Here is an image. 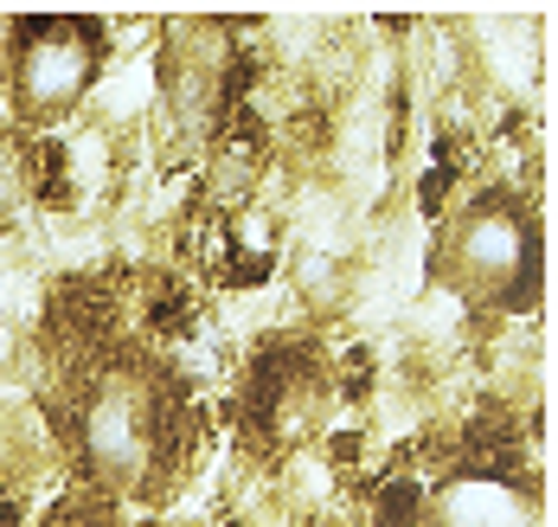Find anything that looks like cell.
<instances>
[{"instance_id": "6da1fadb", "label": "cell", "mask_w": 558, "mask_h": 527, "mask_svg": "<svg viewBox=\"0 0 558 527\" xmlns=\"http://www.w3.org/2000/svg\"><path fill=\"white\" fill-rule=\"evenodd\" d=\"M77 451L110 495H148L173 469V393L142 360L90 373L77 406Z\"/></svg>"}, {"instance_id": "277c9868", "label": "cell", "mask_w": 558, "mask_h": 527, "mask_svg": "<svg viewBox=\"0 0 558 527\" xmlns=\"http://www.w3.org/2000/svg\"><path fill=\"white\" fill-rule=\"evenodd\" d=\"M417 527H539V508L520 482H507L495 469H462L424 495Z\"/></svg>"}, {"instance_id": "3957f363", "label": "cell", "mask_w": 558, "mask_h": 527, "mask_svg": "<svg viewBox=\"0 0 558 527\" xmlns=\"http://www.w3.org/2000/svg\"><path fill=\"white\" fill-rule=\"evenodd\" d=\"M110 59V33L104 20H77V13H33L7 33L0 46V84L7 104L26 129H52L64 122L97 84V71Z\"/></svg>"}, {"instance_id": "5b68a950", "label": "cell", "mask_w": 558, "mask_h": 527, "mask_svg": "<svg viewBox=\"0 0 558 527\" xmlns=\"http://www.w3.org/2000/svg\"><path fill=\"white\" fill-rule=\"evenodd\" d=\"M46 527H110V508H97V502H64Z\"/></svg>"}, {"instance_id": "7a4b0ae2", "label": "cell", "mask_w": 558, "mask_h": 527, "mask_svg": "<svg viewBox=\"0 0 558 527\" xmlns=\"http://www.w3.org/2000/svg\"><path fill=\"white\" fill-rule=\"evenodd\" d=\"M437 277L475 309H507V315L533 309L546 296V232L533 206H520L513 193L469 200L444 232Z\"/></svg>"}]
</instances>
